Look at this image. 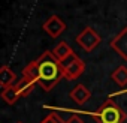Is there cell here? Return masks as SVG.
<instances>
[{
	"instance_id": "6da1fadb",
	"label": "cell",
	"mask_w": 127,
	"mask_h": 123,
	"mask_svg": "<svg viewBox=\"0 0 127 123\" xmlns=\"http://www.w3.org/2000/svg\"><path fill=\"white\" fill-rule=\"evenodd\" d=\"M37 66V86L43 92H51L63 77V71L60 66V62L54 57L52 51L46 50L36 59Z\"/></svg>"
},
{
	"instance_id": "7a4b0ae2",
	"label": "cell",
	"mask_w": 127,
	"mask_h": 123,
	"mask_svg": "<svg viewBox=\"0 0 127 123\" xmlns=\"http://www.w3.org/2000/svg\"><path fill=\"white\" fill-rule=\"evenodd\" d=\"M97 123H124L127 119V114L124 110L111 98H108L96 113H88Z\"/></svg>"
},
{
	"instance_id": "3957f363",
	"label": "cell",
	"mask_w": 127,
	"mask_h": 123,
	"mask_svg": "<svg viewBox=\"0 0 127 123\" xmlns=\"http://www.w3.org/2000/svg\"><path fill=\"white\" fill-rule=\"evenodd\" d=\"M60 66H61V71H63V77L67 81H73L85 72V63L75 53L70 54L66 60H63L60 63Z\"/></svg>"
},
{
	"instance_id": "277c9868",
	"label": "cell",
	"mask_w": 127,
	"mask_h": 123,
	"mask_svg": "<svg viewBox=\"0 0 127 123\" xmlns=\"http://www.w3.org/2000/svg\"><path fill=\"white\" fill-rule=\"evenodd\" d=\"M75 42H76L84 51L91 53L93 50H96V48L100 45L102 38H100V35H99L91 26H87V27H84V29L76 35Z\"/></svg>"
},
{
	"instance_id": "5b68a950",
	"label": "cell",
	"mask_w": 127,
	"mask_h": 123,
	"mask_svg": "<svg viewBox=\"0 0 127 123\" xmlns=\"http://www.w3.org/2000/svg\"><path fill=\"white\" fill-rule=\"evenodd\" d=\"M42 29H43V32L48 35V36H51V38H58L63 32L66 30V23L63 21L58 15H51L45 23H43V26H42Z\"/></svg>"
},
{
	"instance_id": "8992f818",
	"label": "cell",
	"mask_w": 127,
	"mask_h": 123,
	"mask_svg": "<svg viewBox=\"0 0 127 123\" xmlns=\"http://www.w3.org/2000/svg\"><path fill=\"white\" fill-rule=\"evenodd\" d=\"M111 48L123 59L127 62V27H123L109 42Z\"/></svg>"
},
{
	"instance_id": "52a82bcc",
	"label": "cell",
	"mask_w": 127,
	"mask_h": 123,
	"mask_svg": "<svg viewBox=\"0 0 127 123\" xmlns=\"http://www.w3.org/2000/svg\"><path fill=\"white\" fill-rule=\"evenodd\" d=\"M69 96H70V99H72L73 102H76L78 105H84V104L88 102V99L91 98V92H90L84 84H76V86L70 90Z\"/></svg>"
},
{
	"instance_id": "ba28073f",
	"label": "cell",
	"mask_w": 127,
	"mask_h": 123,
	"mask_svg": "<svg viewBox=\"0 0 127 123\" xmlns=\"http://www.w3.org/2000/svg\"><path fill=\"white\" fill-rule=\"evenodd\" d=\"M17 81H18L17 80V74L11 68H8V66H2V68H0V86H2V89L15 86Z\"/></svg>"
},
{
	"instance_id": "9c48e42d",
	"label": "cell",
	"mask_w": 127,
	"mask_h": 123,
	"mask_svg": "<svg viewBox=\"0 0 127 123\" xmlns=\"http://www.w3.org/2000/svg\"><path fill=\"white\" fill-rule=\"evenodd\" d=\"M51 51H52L54 57L60 62V63H61L63 60H66L70 54H73V50L69 47V44H67V42H60V44H57Z\"/></svg>"
},
{
	"instance_id": "30bf717a",
	"label": "cell",
	"mask_w": 127,
	"mask_h": 123,
	"mask_svg": "<svg viewBox=\"0 0 127 123\" xmlns=\"http://www.w3.org/2000/svg\"><path fill=\"white\" fill-rule=\"evenodd\" d=\"M34 86H36V84H34L32 80L26 78V77L20 78V80L17 81V84H15V87H17L18 93L21 95V98H27V96L33 92V87H34Z\"/></svg>"
},
{
	"instance_id": "8fae6325",
	"label": "cell",
	"mask_w": 127,
	"mask_h": 123,
	"mask_svg": "<svg viewBox=\"0 0 127 123\" xmlns=\"http://www.w3.org/2000/svg\"><path fill=\"white\" fill-rule=\"evenodd\" d=\"M111 78L118 87H126L127 86V68L126 66H118L117 69L112 71Z\"/></svg>"
},
{
	"instance_id": "7c38bea8",
	"label": "cell",
	"mask_w": 127,
	"mask_h": 123,
	"mask_svg": "<svg viewBox=\"0 0 127 123\" xmlns=\"http://www.w3.org/2000/svg\"><path fill=\"white\" fill-rule=\"evenodd\" d=\"M2 99L8 105H14V104L18 102V99H21V95L18 93L15 86H11V87H6V89L2 90Z\"/></svg>"
},
{
	"instance_id": "4fadbf2b",
	"label": "cell",
	"mask_w": 127,
	"mask_h": 123,
	"mask_svg": "<svg viewBox=\"0 0 127 123\" xmlns=\"http://www.w3.org/2000/svg\"><path fill=\"white\" fill-rule=\"evenodd\" d=\"M40 123H66V120H63L58 114H55V113H49Z\"/></svg>"
},
{
	"instance_id": "5bb4252c",
	"label": "cell",
	"mask_w": 127,
	"mask_h": 123,
	"mask_svg": "<svg viewBox=\"0 0 127 123\" xmlns=\"http://www.w3.org/2000/svg\"><path fill=\"white\" fill-rule=\"evenodd\" d=\"M66 123H84V120H82L78 114H72V116L66 120Z\"/></svg>"
},
{
	"instance_id": "9a60e30c",
	"label": "cell",
	"mask_w": 127,
	"mask_h": 123,
	"mask_svg": "<svg viewBox=\"0 0 127 123\" xmlns=\"http://www.w3.org/2000/svg\"><path fill=\"white\" fill-rule=\"evenodd\" d=\"M120 93H124V92H118V93H115V95H120Z\"/></svg>"
},
{
	"instance_id": "2e32d148",
	"label": "cell",
	"mask_w": 127,
	"mask_h": 123,
	"mask_svg": "<svg viewBox=\"0 0 127 123\" xmlns=\"http://www.w3.org/2000/svg\"><path fill=\"white\" fill-rule=\"evenodd\" d=\"M17 123H23V122H17Z\"/></svg>"
}]
</instances>
